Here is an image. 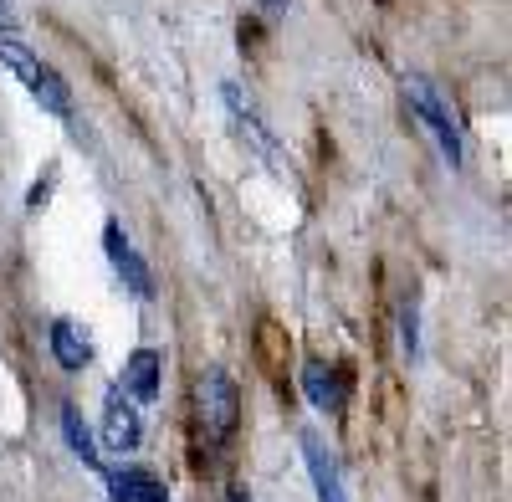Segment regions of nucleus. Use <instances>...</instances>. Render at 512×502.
Segmentation results:
<instances>
[{"label": "nucleus", "instance_id": "9b49d317", "mask_svg": "<svg viewBox=\"0 0 512 502\" xmlns=\"http://www.w3.org/2000/svg\"><path fill=\"white\" fill-rule=\"evenodd\" d=\"M108 497L113 502H169L164 482L149 472V467H118L108 477Z\"/></svg>", "mask_w": 512, "mask_h": 502}, {"label": "nucleus", "instance_id": "7ed1b4c3", "mask_svg": "<svg viewBox=\"0 0 512 502\" xmlns=\"http://www.w3.org/2000/svg\"><path fill=\"white\" fill-rule=\"evenodd\" d=\"M405 103H410V113L420 118V129L436 139V149H441V159L451 164V170H461V129H456V118H451V103L436 93V82H425V77H405Z\"/></svg>", "mask_w": 512, "mask_h": 502}, {"label": "nucleus", "instance_id": "1a4fd4ad", "mask_svg": "<svg viewBox=\"0 0 512 502\" xmlns=\"http://www.w3.org/2000/svg\"><path fill=\"white\" fill-rule=\"evenodd\" d=\"M303 462H308V472H313L318 502H349V497H344V477H338V462H333V451H328L323 436L303 431Z\"/></svg>", "mask_w": 512, "mask_h": 502}, {"label": "nucleus", "instance_id": "f257e3e1", "mask_svg": "<svg viewBox=\"0 0 512 502\" xmlns=\"http://www.w3.org/2000/svg\"><path fill=\"white\" fill-rule=\"evenodd\" d=\"M0 67L6 72H16V82L21 88L47 108V113H57V118H72V93H67V82H62V72H52L47 62H41L31 47H21L16 36H0Z\"/></svg>", "mask_w": 512, "mask_h": 502}, {"label": "nucleus", "instance_id": "4468645a", "mask_svg": "<svg viewBox=\"0 0 512 502\" xmlns=\"http://www.w3.org/2000/svg\"><path fill=\"white\" fill-rule=\"evenodd\" d=\"M0 31H16V11H11V0H0Z\"/></svg>", "mask_w": 512, "mask_h": 502}, {"label": "nucleus", "instance_id": "423d86ee", "mask_svg": "<svg viewBox=\"0 0 512 502\" xmlns=\"http://www.w3.org/2000/svg\"><path fill=\"white\" fill-rule=\"evenodd\" d=\"M159 380H164V354L159 349H134L123 359L118 390H123V400H134V405H154L159 400Z\"/></svg>", "mask_w": 512, "mask_h": 502}, {"label": "nucleus", "instance_id": "20e7f679", "mask_svg": "<svg viewBox=\"0 0 512 502\" xmlns=\"http://www.w3.org/2000/svg\"><path fill=\"white\" fill-rule=\"evenodd\" d=\"M103 251H108L113 272L123 277V287L134 292V298H154V272H149V262L134 251V241H128V231H123L118 221L103 226Z\"/></svg>", "mask_w": 512, "mask_h": 502}, {"label": "nucleus", "instance_id": "dca6fc26", "mask_svg": "<svg viewBox=\"0 0 512 502\" xmlns=\"http://www.w3.org/2000/svg\"><path fill=\"white\" fill-rule=\"evenodd\" d=\"M226 502H251V497H246V492H231V497H226Z\"/></svg>", "mask_w": 512, "mask_h": 502}, {"label": "nucleus", "instance_id": "39448f33", "mask_svg": "<svg viewBox=\"0 0 512 502\" xmlns=\"http://www.w3.org/2000/svg\"><path fill=\"white\" fill-rule=\"evenodd\" d=\"M221 98H226V108H231V123H236V129L251 139V149L262 154L267 164H277V170H282V149H277V134H272L267 123H262V113L251 108V98L236 88V82H221Z\"/></svg>", "mask_w": 512, "mask_h": 502}, {"label": "nucleus", "instance_id": "f03ea898", "mask_svg": "<svg viewBox=\"0 0 512 502\" xmlns=\"http://www.w3.org/2000/svg\"><path fill=\"white\" fill-rule=\"evenodd\" d=\"M195 421L205 431V441H231L236 426H241V385L231 380V374L216 364V369H205L200 380H195Z\"/></svg>", "mask_w": 512, "mask_h": 502}, {"label": "nucleus", "instance_id": "ddd939ff", "mask_svg": "<svg viewBox=\"0 0 512 502\" xmlns=\"http://www.w3.org/2000/svg\"><path fill=\"white\" fill-rule=\"evenodd\" d=\"M400 349H405V359L420 354V318H415V303L400 308Z\"/></svg>", "mask_w": 512, "mask_h": 502}, {"label": "nucleus", "instance_id": "0eeeda50", "mask_svg": "<svg viewBox=\"0 0 512 502\" xmlns=\"http://www.w3.org/2000/svg\"><path fill=\"white\" fill-rule=\"evenodd\" d=\"M144 441V415L134 400H123V390L113 385L108 390V405H103V446L108 451H134Z\"/></svg>", "mask_w": 512, "mask_h": 502}, {"label": "nucleus", "instance_id": "6e6552de", "mask_svg": "<svg viewBox=\"0 0 512 502\" xmlns=\"http://www.w3.org/2000/svg\"><path fill=\"white\" fill-rule=\"evenodd\" d=\"M303 395L313 400V410H344L349 374L328 359H313V364H303Z\"/></svg>", "mask_w": 512, "mask_h": 502}, {"label": "nucleus", "instance_id": "2eb2a0df", "mask_svg": "<svg viewBox=\"0 0 512 502\" xmlns=\"http://www.w3.org/2000/svg\"><path fill=\"white\" fill-rule=\"evenodd\" d=\"M287 6H292V0H262V11H267V16H287Z\"/></svg>", "mask_w": 512, "mask_h": 502}, {"label": "nucleus", "instance_id": "f8f14e48", "mask_svg": "<svg viewBox=\"0 0 512 502\" xmlns=\"http://www.w3.org/2000/svg\"><path fill=\"white\" fill-rule=\"evenodd\" d=\"M62 436H67V446H72V456L82 467H103V446L93 441V431H88V421H82V410L77 405H62Z\"/></svg>", "mask_w": 512, "mask_h": 502}, {"label": "nucleus", "instance_id": "9d476101", "mask_svg": "<svg viewBox=\"0 0 512 502\" xmlns=\"http://www.w3.org/2000/svg\"><path fill=\"white\" fill-rule=\"evenodd\" d=\"M47 344H52V359H57L62 369H72V374L93 364V339H88V333H82L72 318H52Z\"/></svg>", "mask_w": 512, "mask_h": 502}]
</instances>
